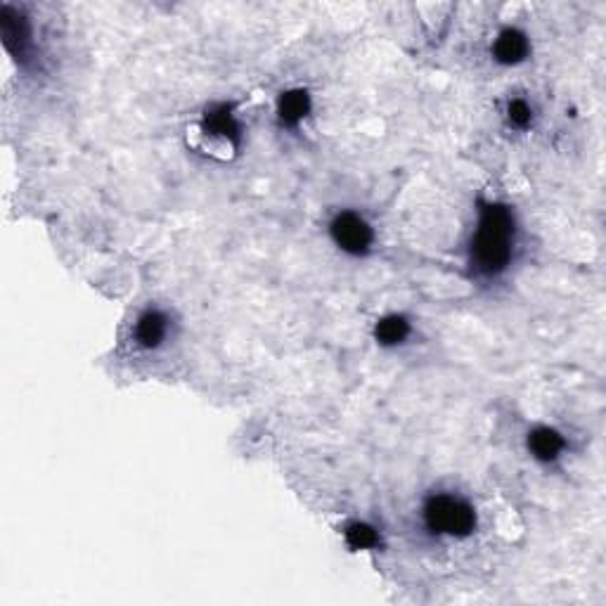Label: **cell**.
Returning <instances> with one entry per match:
<instances>
[{
	"instance_id": "7",
	"label": "cell",
	"mask_w": 606,
	"mask_h": 606,
	"mask_svg": "<svg viewBox=\"0 0 606 606\" xmlns=\"http://www.w3.org/2000/svg\"><path fill=\"white\" fill-rule=\"evenodd\" d=\"M169 334V320L159 311H147L137 318L136 339L143 348H157Z\"/></svg>"
},
{
	"instance_id": "2",
	"label": "cell",
	"mask_w": 606,
	"mask_h": 606,
	"mask_svg": "<svg viewBox=\"0 0 606 606\" xmlns=\"http://www.w3.org/2000/svg\"><path fill=\"white\" fill-rule=\"evenodd\" d=\"M424 523L431 533L448 538H467L476 531L479 516L476 509L464 497L438 493L424 505Z\"/></svg>"
},
{
	"instance_id": "9",
	"label": "cell",
	"mask_w": 606,
	"mask_h": 606,
	"mask_svg": "<svg viewBox=\"0 0 606 606\" xmlns=\"http://www.w3.org/2000/svg\"><path fill=\"white\" fill-rule=\"evenodd\" d=\"M374 337L382 346H398L410 337V322L403 315H386L374 327Z\"/></svg>"
},
{
	"instance_id": "3",
	"label": "cell",
	"mask_w": 606,
	"mask_h": 606,
	"mask_svg": "<svg viewBox=\"0 0 606 606\" xmlns=\"http://www.w3.org/2000/svg\"><path fill=\"white\" fill-rule=\"evenodd\" d=\"M329 235H332L337 247L353 256L367 254L372 242H374V233H372L370 223L363 215L353 214V211H344V214L334 215V221L329 223Z\"/></svg>"
},
{
	"instance_id": "11",
	"label": "cell",
	"mask_w": 606,
	"mask_h": 606,
	"mask_svg": "<svg viewBox=\"0 0 606 606\" xmlns=\"http://www.w3.org/2000/svg\"><path fill=\"white\" fill-rule=\"evenodd\" d=\"M507 119L516 128H528L533 121V107L528 105L526 100H512L507 105Z\"/></svg>"
},
{
	"instance_id": "1",
	"label": "cell",
	"mask_w": 606,
	"mask_h": 606,
	"mask_svg": "<svg viewBox=\"0 0 606 606\" xmlns=\"http://www.w3.org/2000/svg\"><path fill=\"white\" fill-rule=\"evenodd\" d=\"M514 242V214L502 204H486L471 240V266L481 275L496 277L512 261Z\"/></svg>"
},
{
	"instance_id": "10",
	"label": "cell",
	"mask_w": 606,
	"mask_h": 606,
	"mask_svg": "<svg viewBox=\"0 0 606 606\" xmlns=\"http://www.w3.org/2000/svg\"><path fill=\"white\" fill-rule=\"evenodd\" d=\"M344 540L353 552H363V549H374L379 545L377 528L365 522H351L344 528Z\"/></svg>"
},
{
	"instance_id": "6",
	"label": "cell",
	"mask_w": 606,
	"mask_h": 606,
	"mask_svg": "<svg viewBox=\"0 0 606 606\" xmlns=\"http://www.w3.org/2000/svg\"><path fill=\"white\" fill-rule=\"evenodd\" d=\"M564 438L559 431L549 429V426H538L528 434V450L533 452L535 460L540 462H554L564 450Z\"/></svg>"
},
{
	"instance_id": "4",
	"label": "cell",
	"mask_w": 606,
	"mask_h": 606,
	"mask_svg": "<svg viewBox=\"0 0 606 606\" xmlns=\"http://www.w3.org/2000/svg\"><path fill=\"white\" fill-rule=\"evenodd\" d=\"M202 136L211 137V140H221L223 145H228L230 150H235L237 143H240V126H237L228 105L214 107L211 111H206L202 124Z\"/></svg>"
},
{
	"instance_id": "8",
	"label": "cell",
	"mask_w": 606,
	"mask_h": 606,
	"mask_svg": "<svg viewBox=\"0 0 606 606\" xmlns=\"http://www.w3.org/2000/svg\"><path fill=\"white\" fill-rule=\"evenodd\" d=\"M311 111V95L306 91H287L277 100V117L285 126H299Z\"/></svg>"
},
{
	"instance_id": "5",
	"label": "cell",
	"mask_w": 606,
	"mask_h": 606,
	"mask_svg": "<svg viewBox=\"0 0 606 606\" xmlns=\"http://www.w3.org/2000/svg\"><path fill=\"white\" fill-rule=\"evenodd\" d=\"M528 53H531V43H528L526 33L519 29H502L493 43V57L500 65H519L528 57Z\"/></svg>"
}]
</instances>
